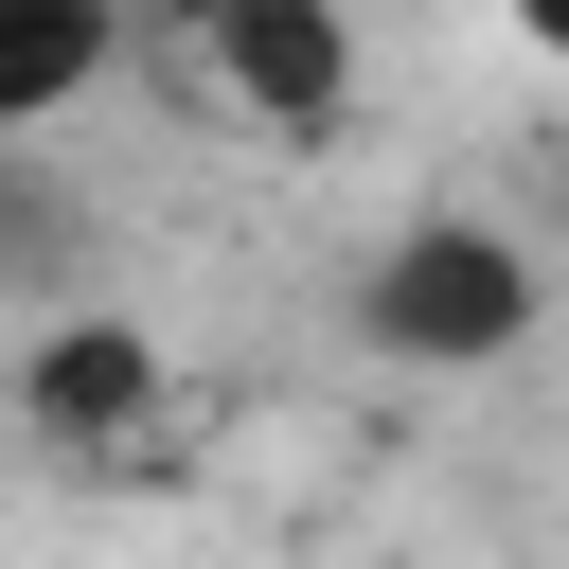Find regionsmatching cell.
<instances>
[{"instance_id":"cell-4","label":"cell","mask_w":569,"mask_h":569,"mask_svg":"<svg viewBox=\"0 0 569 569\" xmlns=\"http://www.w3.org/2000/svg\"><path fill=\"white\" fill-rule=\"evenodd\" d=\"M107 71H124V0H0V142L71 124Z\"/></svg>"},{"instance_id":"cell-6","label":"cell","mask_w":569,"mask_h":569,"mask_svg":"<svg viewBox=\"0 0 569 569\" xmlns=\"http://www.w3.org/2000/svg\"><path fill=\"white\" fill-rule=\"evenodd\" d=\"M551 213H569V160H551Z\"/></svg>"},{"instance_id":"cell-3","label":"cell","mask_w":569,"mask_h":569,"mask_svg":"<svg viewBox=\"0 0 569 569\" xmlns=\"http://www.w3.org/2000/svg\"><path fill=\"white\" fill-rule=\"evenodd\" d=\"M160 409H178V356H160L142 320H107V302H53V320L18 338V427H36V445L107 462V445H142Z\"/></svg>"},{"instance_id":"cell-1","label":"cell","mask_w":569,"mask_h":569,"mask_svg":"<svg viewBox=\"0 0 569 569\" xmlns=\"http://www.w3.org/2000/svg\"><path fill=\"white\" fill-rule=\"evenodd\" d=\"M533 320H551V267L498 213H409L356 267V338L391 373H498V356H533Z\"/></svg>"},{"instance_id":"cell-5","label":"cell","mask_w":569,"mask_h":569,"mask_svg":"<svg viewBox=\"0 0 569 569\" xmlns=\"http://www.w3.org/2000/svg\"><path fill=\"white\" fill-rule=\"evenodd\" d=\"M498 18H516V53H533V71H569V0H498Z\"/></svg>"},{"instance_id":"cell-2","label":"cell","mask_w":569,"mask_h":569,"mask_svg":"<svg viewBox=\"0 0 569 569\" xmlns=\"http://www.w3.org/2000/svg\"><path fill=\"white\" fill-rule=\"evenodd\" d=\"M196 71L267 124V142H338L356 124V0H178Z\"/></svg>"}]
</instances>
